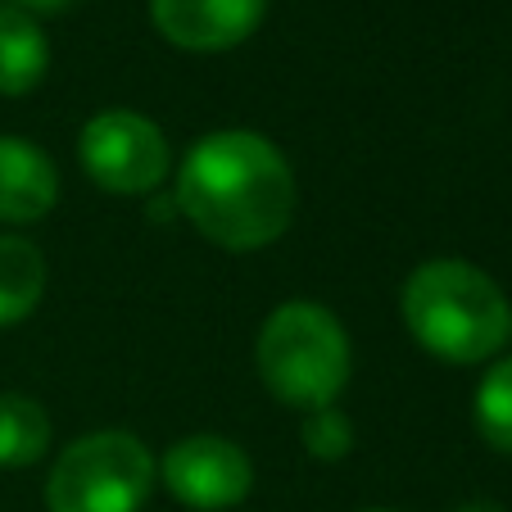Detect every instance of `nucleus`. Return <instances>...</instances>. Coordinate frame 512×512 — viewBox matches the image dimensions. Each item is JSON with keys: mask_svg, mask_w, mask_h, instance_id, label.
Returning <instances> with one entry per match:
<instances>
[{"mask_svg": "<svg viewBox=\"0 0 512 512\" xmlns=\"http://www.w3.org/2000/svg\"><path fill=\"white\" fill-rule=\"evenodd\" d=\"M263 10L268 0H150L159 37L195 55L241 46L263 23Z\"/></svg>", "mask_w": 512, "mask_h": 512, "instance_id": "nucleus-7", "label": "nucleus"}, {"mask_svg": "<svg viewBox=\"0 0 512 512\" xmlns=\"http://www.w3.org/2000/svg\"><path fill=\"white\" fill-rule=\"evenodd\" d=\"M177 204L204 241L232 254L281 241L295 218V173L259 132H209L177 168Z\"/></svg>", "mask_w": 512, "mask_h": 512, "instance_id": "nucleus-1", "label": "nucleus"}, {"mask_svg": "<svg viewBox=\"0 0 512 512\" xmlns=\"http://www.w3.org/2000/svg\"><path fill=\"white\" fill-rule=\"evenodd\" d=\"M82 168L109 195H150L168 177V141L150 118L105 109L82 127Z\"/></svg>", "mask_w": 512, "mask_h": 512, "instance_id": "nucleus-5", "label": "nucleus"}, {"mask_svg": "<svg viewBox=\"0 0 512 512\" xmlns=\"http://www.w3.org/2000/svg\"><path fill=\"white\" fill-rule=\"evenodd\" d=\"M508 340H512V322H508Z\"/></svg>", "mask_w": 512, "mask_h": 512, "instance_id": "nucleus-16", "label": "nucleus"}, {"mask_svg": "<svg viewBox=\"0 0 512 512\" xmlns=\"http://www.w3.org/2000/svg\"><path fill=\"white\" fill-rule=\"evenodd\" d=\"M46 295V259L28 236H0V331L19 327Z\"/></svg>", "mask_w": 512, "mask_h": 512, "instance_id": "nucleus-10", "label": "nucleus"}, {"mask_svg": "<svg viewBox=\"0 0 512 512\" xmlns=\"http://www.w3.org/2000/svg\"><path fill=\"white\" fill-rule=\"evenodd\" d=\"M300 440H304V449H309L318 463H340V458L354 449V422H349L336 404L313 408V413H304Z\"/></svg>", "mask_w": 512, "mask_h": 512, "instance_id": "nucleus-13", "label": "nucleus"}, {"mask_svg": "<svg viewBox=\"0 0 512 512\" xmlns=\"http://www.w3.org/2000/svg\"><path fill=\"white\" fill-rule=\"evenodd\" d=\"M50 445V417L28 395H0V467H32Z\"/></svg>", "mask_w": 512, "mask_h": 512, "instance_id": "nucleus-11", "label": "nucleus"}, {"mask_svg": "<svg viewBox=\"0 0 512 512\" xmlns=\"http://www.w3.org/2000/svg\"><path fill=\"white\" fill-rule=\"evenodd\" d=\"M404 327L440 363H485L508 345L512 304L499 281L463 259H431L404 281Z\"/></svg>", "mask_w": 512, "mask_h": 512, "instance_id": "nucleus-2", "label": "nucleus"}, {"mask_svg": "<svg viewBox=\"0 0 512 512\" xmlns=\"http://www.w3.org/2000/svg\"><path fill=\"white\" fill-rule=\"evenodd\" d=\"M50 68L46 32L32 14L0 5V96H28Z\"/></svg>", "mask_w": 512, "mask_h": 512, "instance_id": "nucleus-9", "label": "nucleus"}, {"mask_svg": "<svg viewBox=\"0 0 512 512\" xmlns=\"http://www.w3.org/2000/svg\"><path fill=\"white\" fill-rule=\"evenodd\" d=\"M168 494L195 512H227L241 508L254 490V463L227 435H186L159 463Z\"/></svg>", "mask_w": 512, "mask_h": 512, "instance_id": "nucleus-6", "label": "nucleus"}, {"mask_svg": "<svg viewBox=\"0 0 512 512\" xmlns=\"http://www.w3.org/2000/svg\"><path fill=\"white\" fill-rule=\"evenodd\" d=\"M372 512H386V508H372Z\"/></svg>", "mask_w": 512, "mask_h": 512, "instance_id": "nucleus-17", "label": "nucleus"}, {"mask_svg": "<svg viewBox=\"0 0 512 512\" xmlns=\"http://www.w3.org/2000/svg\"><path fill=\"white\" fill-rule=\"evenodd\" d=\"M472 417L485 445L499 449V454H512V358H499L481 377Z\"/></svg>", "mask_w": 512, "mask_h": 512, "instance_id": "nucleus-12", "label": "nucleus"}, {"mask_svg": "<svg viewBox=\"0 0 512 512\" xmlns=\"http://www.w3.org/2000/svg\"><path fill=\"white\" fill-rule=\"evenodd\" d=\"M59 200L55 159L28 136H0V223L32 227Z\"/></svg>", "mask_w": 512, "mask_h": 512, "instance_id": "nucleus-8", "label": "nucleus"}, {"mask_svg": "<svg viewBox=\"0 0 512 512\" xmlns=\"http://www.w3.org/2000/svg\"><path fill=\"white\" fill-rule=\"evenodd\" d=\"M155 454L132 431H91L55 458L46 476L50 512H141L155 485Z\"/></svg>", "mask_w": 512, "mask_h": 512, "instance_id": "nucleus-4", "label": "nucleus"}, {"mask_svg": "<svg viewBox=\"0 0 512 512\" xmlns=\"http://www.w3.org/2000/svg\"><path fill=\"white\" fill-rule=\"evenodd\" d=\"M454 512H508L503 503H494V499H467V503H458Z\"/></svg>", "mask_w": 512, "mask_h": 512, "instance_id": "nucleus-15", "label": "nucleus"}, {"mask_svg": "<svg viewBox=\"0 0 512 512\" xmlns=\"http://www.w3.org/2000/svg\"><path fill=\"white\" fill-rule=\"evenodd\" d=\"M5 5H14V10H23V14H59V10H68V5H78V0H5Z\"/></svg>", "mask_w": 512, "mask_h": 512, "instance_id": "nucleus-14", "label": "nucleus"}, {"mask_svg": "<svg viewBox=\"0 0 512 512\" xmlns=\"http://www.w3.org/2000/svg\"><path fill=\"white\" fill-rule=\"evenodd\" d=\"M254 368L277 404L295 408V413H313V408L336 404L340 390L349 386L354 349H349L345 327L331 309L290 300L272 309L268 322L259 327Z\"/></svg>", "mask_w": 512, "mask_h": 512, "instance_id": "nucleus-3", "label": "nucleus"}]
</instances>
